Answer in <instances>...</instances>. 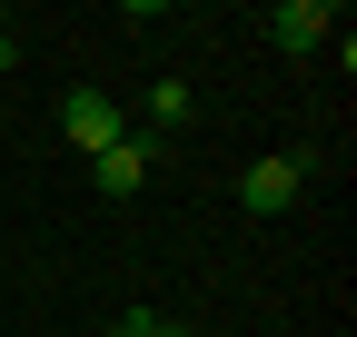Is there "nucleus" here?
<instances>
[{
	"label": "nucleus",
	"instance_id": "nucleus-1",
	"mask_svg": "<svg viewBox=\"0 0 357 337\" xmlns=\"http://www.w3.org/2000/svg\"><path fill=\"white\" fill-rule=\"evenodd\" d=\"M298 189H307V149H278V159H258L248 179H238L248 219H278V208H298Z\"/></svg>",
	"mask_w": 357,
	"mask_h": 337
},
{
	"label": "nucleus",
	"instance_id": "nucleus-2",
	"mask_svg": "<svg viewBox=\"0 0 357 337\" xmlns=\"http://www.w3.org/2000/svg\"><path fill=\"white\" fill-rule=\"evenodd\" d=\"M60 130H70V149L100 159V149L129 139V119H119V100H100V90H70V100H60Z\"/></svg>",
	"mask_w": 357,
	"mask_h": 337
},
{
	"label": "nucleus",
	"instance_id": "nucleus-3",
	"mask_svg": "<svg viewBox=\"0 0 357 337\" xmlns=\"http://www.w3.org/2000/svg\"><path fill=\"white\" fill-rule=\"evenodd\" d=\"M328 30H337L328 0H288V10H268V40H278V50H318Z\"/></svg>",
	"mask_w": 357,
	"mask_h": 337
},
{
	"label": "nucleus",
	"instance_id": "nucleus-4",
	"mask_svg": "<svg viewBox=\"0 0 357 337\" xmlns=\"http://www.w3.org/2000/svg\"><path fill=\"white\" fill-rule=\"evenodd\" d=\"M149 159H159V139H139V130H129L119 149H100V189H119V198H129V189L149 179Z\"/></svg>",
	"mask_w": 357,
	"mask_h": 337
},
{
	"label": "nucleus",
	"instance_id": "nucleus-5",
	"mask_svg": "<svg viewBox=\"0 0 357 337\" xmlns=\"http://www.w3.org/2000/svg\"><path fill=\"white\" fill-rule=\"evenodd\" d=\"M178 130H189V90H178V79H159V90H149V130H139V139H178Z\"/></svg>",
	"mask_w": 357,
	"mask_h": 337
},
{
	"label": "nucleus",
	"instance_id": "nucleus-6",
	"mask_svg": "<svg viewBox=\"0 0 357 337\" xmlns=\"http://www.w3.org/2000/svg\"><path fill=\"white\" fill-rule=\"evenodd\" d=\"M100 337H149V308H129L119 327H100Z\"/></svg>",
	"mask_w": 357,
	"mask_h": 337
},
{
	"label": "nucleus",
	"instance_id": "nucleus-7",
	"mask_svg": "<svg viewBox=\"0 0 357 337\" xmlns=\"http://www.w3.org/2000/svg\"><path fill=\"white\" fill-rule=\"evenodd\" d=\"M149 337H199V327H169V318H149Z\"/></svg>",
	"mask_w": 357,
	"mask_h": 337
},
{
	"label": "nucleus",
	"instance_id": "nucleus-8",
	"mask_svg": "<svg viewBox=\"0 0 357 337\" xmlns=\"http://www.w3.org/2000/svg\"><path fill=\"white\" fill-rule=\"evenodd\" d=\"M10 60H20V50H10V20H0V70H10Z\"/></svg>",
	"mask_w": 357,
	"mask_h": 337
}]
</instances>
